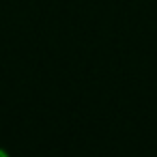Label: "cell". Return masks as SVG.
<instances>
[{
	"label": "cell",
	"mask_w": 157,
	"mask_h": 157,
	"mask_svg": "<svg viewBox=\"0 0 157 157\" xmlns=\"http://www.w3.org/2000/svg\"><path fill=\"white\" fill-rule=\"evenodd\" d=\"M0 157H9V153H7V151H2V148H0Z\"/></svg>",
	"instance_id": "1"
}]
</instances>
